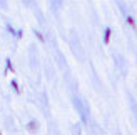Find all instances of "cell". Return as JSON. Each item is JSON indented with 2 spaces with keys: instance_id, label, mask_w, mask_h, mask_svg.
<instances>
[{
  "instance_id": "6da1fadb",
  "label": "cell",
  "mask_w": 137,
  "mask_h": 135,
  "mask_svg": "<svg viewBox=\"0 0 137 135\" xmlns=\"http://www.w3.org/2000/svg\"><path fill=\"white\" fill-rule=\"evenodd\" d=\"M72 102H74L75 110L79 112V115H80V120H82L84 124H87L89 122V107H87V103H85L82 98H79V97H74Z\"/></svg>"
},
{
  "instance_id": "8992f818",
  "label": "cell",
  "mask_w": 137,
  "mask_h": 135,
  "mask_svg": "<svg viewBox=\"0 0 137 135\" xmlns=\"http://www.w3.org/2000/svg\"><path fill=\"white\" fill-rule=\"evenodd\" d=\"M28 129L35 130V129H37V122H30V124H28Z\"/></svg>"
},
{
  "instance_id": "7a4b0ae2",
  "label": "cell",
  "mask_w": 137,
  "mask_h": 135,
  "mask_svg": "<svg viewBox=\"0 0 137 135\" xmlns=\"http://www.w3.org/2000/svg\"><path fill=\"white\" fill-rule=\"evenodd\" d=\"M72 50H74V53L79 57V60H84V50H82V47H80V42L77 40L75 35L72 37Z\"/></svg>"
},
{
  "instance_id": "ba28073f",
  "label": "cell",
  "mask_w": 137,
  "mask_h": 135,
  "mask_svg": "<svg viewBox=\"0 0 137 135\" xmlns=\"http://www.w3.org/2000/svg\"><path fill=\"white\" fill-rule=\"evenodd\" d=\"M115 135H121V132H115Z\"/></svg>"
},
{
  "instance_id": "52a82bcc",
  "label": "cell",
  "mask_w": 137,
  "mask_h": 135,
  "mask_svg": "<svg viewBox=\"0 0 137 135\" xmlns=\"http://www.w3.org/2000/svg\"><path fill=\"white\" fill-rule=\"evenodd\" d=\"M12 87H13V89L18 92V87H17V82H15V80H12Z\"/></svg>"
},
{
  "instance_id": "3957f363",
  "label": "cell",
  "mask_w": 137,
  "mask_h": 135,
  "mask_svg": "<svg viewBox=\"0 0 137 135\" xmlns=\"http://www.w3.org/2000/svg\"><path fill=\"white\" fill-rule=\"evenodd\" d=\"M129 105H131V110H132V113H134V117H136V120H137V102L132 98V97H129Z\"/></svg>"
},
{
  "instance_id": "5b68a950",
  "label": "cell",
  "mask_w": 137,
  "mask_h": 135,
  "mask_svg": "<svg viewBox=\"0 0 137 135\" xmlns=\"http://www.w3.org/2000/svg\"><path fill=\"white\" fill-rule=\"evenodd\" d=\"M109 37H110V28H105V34H104V42L105 44L109 42Z\"/></svg>"
},
{
  "instance_id": "277c9868",
  "label": "cell",
  "mask_w": 137,
  "mask_h": 135,
  "mask_svg": "<svg viewBox=\"0 0 137 135\" xmlns=\"http://www.w3.org/2000/svg\"><path fill=\"white\" fill-rule=\"evenodd\" d=\"M115 62H117V65L121 67L122 73H126V65H124V58H122L121 55H115Z\"/></svg>"
}]
</instances>
